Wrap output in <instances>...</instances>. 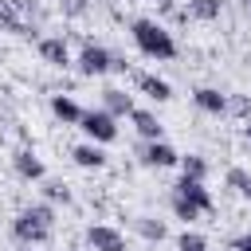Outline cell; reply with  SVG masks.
Listing matches in <instances>:
<instances>
[{
    "label": "cell",
    "mask_w": 251,
    "mask_h": 251,
    "mask_svg": "<svg viewBox=\"0 0 251 251\" xmlns=\"http://www.w3.org/2000/svg\"><path fill=\"white\" fill-rule=\"evenodd\" d=\"M51 224H55L51 204H31V208H24V212L12 220V235H16L24 247H35V243H47V239H51Z\"/></svg>",
    "instance_id": "obj_1"
},
{
    "label": "cell",
    "mask_w": 251,
    "mask_h": 251,
    "mask_svg": "<svg viewBox=\"0 0 251 251\" xmlns=\"http://www.w3.org/2000/svg\"><path fill=\"white\" fill-rule=\"evenodd\" d=\"M129 35H133V43H137V51L141 55H149V59H176V43H173V35L157 24V20H133L129 24Z\"/></svg>",
    "instance_id": "obj_2"
},
{
    "label": "cell",
    "mask_w": 251,
    "mask_h": 251,
    "mask_svg": "<svg viewBox=\"0 0 251 251\" xmlns=\"http://www.w3.org/2000/svg\"><path fill=\"white\" fill-rule=\"evenodd\" d=\"M78 71L90 75V78H98V75H110V71H126V63L114 59L102 43H86V47L78 51Z\"/></svg>",
    "instance_id": "obj_3"
},
{
    "label": "cell",
    "mask_w": 251,
    "mask_h": 251,
    "mask_svg": "<svg viewBox=\"0 0 251 251\" xmlns=\"http://www.w3.org/2000/svg\"><path fill=\"white\" fill-rule=\"evenodd\" d=\"M78 126H82V133H86L90 141H98V145H110V141L118 137V126H114V114H110V110H86Z\"/></svg>",
    "instance_id": "obj_4"
},
{
    "label": "cell",
    "mask_w": 251,
    "mask_h": 251,
    "mask_svg": "<svg viewBox=\"0 0 251 251\" xmlns=\"http://www.w3.org/2000/svg\"><path fill=\"white\" fill-rule=\"evenodd\" d=\"M141 165H149V169H173V165H180V153L161 137V141H145L141 145Z\"/></svg>",
    "instance_id": "obj_5"
},
{
    "label": "cell",
    "mask_w": 251,
    "mask_h": 251,
    "mask_svg": "<svg viewBox=\"0 0 251 251\" xmlns=\"http://www.w3.org/2000/svg\"><path fill=\"white\" fill-rule=\"evenodd\" d=\"M86 243H90V251H126V235L110 224H94L86 231Z\"/></svg>",
    "instance_id": "obj_6"
},
{
    "label": "cell",
    "mask_w": 251,
    "mask_h": 251,
    "mask_svg": "<svg viewBox=\"0 0 251 251\" xmlns=\"http://www.w3.org/2000/svg\"><path fill=\"white\" fill-rule=\"evenodd\" d=\"M173 188H176V192H184V196H188V200H192V204H196L200 212H212V208H216V200H212V192L204 188V180H192V176H180V180H176Z\"/></svg>",
    "instance_id": "obj_7"
},
{
    "label": "cell",
    "mask_w": 251,
    "mask_h": 251,
    "mask_svg": "<svg viewBox=\"0 0 251 251\" xmlns=\"http://www.w3.org/2000/svg\"><path fill=\"white\" fill-rule=\"evenodd\" d=\"M39 59L51 67H71V47L59 35H47V39H39Z\"/></svg>",
    "instance_id": "obj_8"
},
{
    "label": "cell",
    "mask_w": 251,
    "mask_h": 251,
    "mask_svg": "<svg viewBox=\"0 0 251 251\" xmlns=\"http://www.w3.org/2000/svg\"><path fill=\"white\" fill-rule=\"evenodd\" d=\"M0 27H4V31H12V35H35V27L16 12V4H12V0H0Z\"/></svg>",
    "instance_id": "obj_9"
},
{
    "label": "cell",
    "mask_w": 251,
    "mask_h": 251,
    "mask_svg": "<svg viewBox=\"0 0 251 251\" xmlns=\"http://www.w3.org/2000/svg\"><path fill=\"white\" fill-rule=\"evenodd\" d=\"M192 102H196L204 114H227V94L216 90V86H200V90L192 94Z\"/></svg>",
    "instance_id": "obj_10"
},
{
    "label": "cell",
    "mask_w": 251,
    "mask_h": 251,
    "mask_svg": "<svg viewBox=\"0 0 251 251\" xmlns=\"http://www.w3.org/2000/svg\"><path fill=\"white\" fill-rule=\"evenodd\" d=\"M51 114H55V118H59L63 126H78L86 110H82V106H78L75 98H67V94H55V98H51Z\"/></svg>",
    "instance_id": "obj_11"
},
{
    "label": "cell",
    "mask_w": 251,
    "mask_h": 251,
    "mask_svg": "<svg viewBox=\"0 0 251 251\" xmlns=\"http://www.w3.org/2000/svg\"><path fill=\"white\" fill-rule=\"evenodd\" d=\"M129 122H133V129H137L145 141H161V133H165V126L157 122V114H149V110H133Z\"/></svg>",
    "instance_id": "obj_12"
},
{
    "label": "cell",
    "mask_w": 251,
    "mask_h": 251,
    "mask_svg": "<svg viewBox=\"0 0 251 251\" xmlns=\"http://www.w3.org/2000/svg\"><path fill=\"white\" fill-rule=\"evenodd\" d=\"M102 102H106V110L114 114V118H129L137 106H133V98L126 94V90H118V86H110V90H102Z\"/></svg>",
    "instance_id": "obj_13"
},
{
    "label": "cell",
    "mask_w": 251,
    "mask_h": 251,
    "mask_svg": "<svg viewBox=\"0 0 251 251\" xmlns=\"http://www.w3.org/2000/svg\"><path fill=\"white\" fill-rule=\"evenodd\" d=\"M12 165H16V173H20L24 180H43V161H39L31 149H20V153L12 157Z\"/></svg>",
    "instance_id": "obj_14"
},
{
    "label": "cell",
    "mask_w": 251,
    "mask_h": 251,
    "mask_svg": "<svg viewBox=\"0 0 251 251\" xmlns=\"http://www.w3.org/2000/svg\"><path fill=\"white\" fill-rule=\"evenodd\" d=\"M75 165H82V169H102L106 165V153H102V145L98 141H86V145H75Z\"/></svg>",
    "instance_id": "obj_15"
},
{
    "label": "cell",
    "mask_w": 251,
    "mask_h": 251,
    "mask_svg": "<svg viewBox=\"0 0 251 251\" xmlns=\"http://www.w3.org/2000/svg\"><path fill=\"white\" fill-rule=\"evenodd\" d=\"M137 86H141L149 98H157V102H169V98H173V86H169L165 78H157V75H145V71H141V75H137Z\"/></svg>",
    "instance_id": "obj_16"
},
{
    "label": "cell",
    "mask_w": 251,
    "mask_h": 251,
    "mask_svg": "<svg viewBox=\"0 0 251 251\" xmlns=\"http://www.w3.org/2000/svg\"><path fill=\"white\" fill-rule=\"evenodd\" d=\"M169 204H173V216H176V220H184V224H192L196 216H204V212H200L184 192H176V188H173V200H169Z\"/></svg>",
    "instance_id": "obj_17"
},
{
    "label": "cell",
    "mask_w": 251,
    "mask_h": 251,
    "mask_svg": "<svg viewBox=\"0 0 251 251\" xmlns=\"http://www.w3.org/2000/svg\"><path fill=\"white\" fill-rule=\"evenodd\" d=\"M180 176L204 180V176H208V161H204L200 153H188V157H180Z\"/></svg>",
    "instance_id": "obj_18"
},
{
    "label": "cell",
    "mask_w": 251,
    "mask_h": 251,
    "mask_svg": "<svg viewBox=\"0 0 251 251\" xmlns=\"http://www.w3.org/2000/svg\"><path fill=\"white\" fill-rule=\"evenodd\" d=\"M188 12L196 20H220V0H188Z\"/></svg>",
    "instance_id": "obj_19"
},
{
    "label": "cell",
    "mask_w": 251,
    "mask_h": 251,
    "mask_svg": "<svg viewBox=\"0 0 251 251\" xmlns=\"http://www.w3.org/2000/svg\"><path fill=\"white\" fill-rule=\"evenodd\" d=\"M227 184H231L243 200H251V173H247V169H227Z\"/></svg>",
    "instance_id": "obj_20"
},
{
    "label": "cell",
    "mask_w": 251,
    "mask_h": 251,
    "mask_svg": "<svg viewBox=\"0 0 251 251\" xmlns=\"http://www.w3.org/2000/svg\"><path fill=\"white\" fill-rule=\"evenodd\" d=\"M137 231H141L145 239H157V243L165 239V224H161V220H149V216H141V220H137Z\"/></svg>",
    "instance_id": "obj_21"
},
{
    "label": "cell",
    "mask_w": 251,
    "mask_h": 251,
    "mask_svg": "<svg viewBox=\"0 0 251 251\" xmlns=\"http://www.w3.org/2000/svg\"><path fill=\"white\" fill-rule=\"evenodd\" d=\"M176 251H208V239H204L200 231H184V235L176 239Z\"/></svg>",
    "instance_id": "obj_22"
},
{
    "label": "cell",
    "mask_w": 251,
    "mask_h": 251,
    "mask_svg": "<svg viewBox=\"0 0 251 251\" xmlns=\"http://www.w3.org/2000/svg\"><path fill=\"white\" fill-rule=\"evenodd\" d=\"M43 192H47V200H55V204H59V200L71 204V188H67V184H47Z\"/></svg>",
    "instance_id": "obj_23"
},
{
    "label": "cell",
    "mask_w": 251,
    "mask_h": 251,
    "mask_svg": "<svg viewBox=\"0 0 251 251\" xmlns=\"http://www.w3.org/2000/svg\"><path fill=\"white\" fill-rule=\"evenodd\" d=\"M231 251H251V231H247V235H235V243H231Z\"/></svg>",
    "instance_id": "obj_24"
},
{
    "label": "cell",
    "mask_w": 251,
    "mask_h": 251,
    "mask_svg": "<svg viewBox=\"0 0 251 251\" xmlns=\"http://www.w3.org/2000/svg\"><path fill=\"white\" fill-rule=\"evenodd\" d=\"M247 137H251V126H247Z\"/></svg>",
    "instance_id": "obj_25"
},
{
    "label": "cell",
    "mask_w": 251,
    "mask_h": 251,
    "mask_svg": "<svg viewBox=\"0 0 251 251\" xmlns=\"http://www.w3.org/2000/svg\"><path fill=\"white\" fill-rule=\"evenodd\" d=\"M247 4H251V0H247Z\"/></svg>",
    "instance_id": "obj_26"
}]
</instances>
